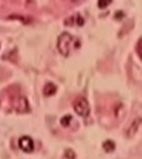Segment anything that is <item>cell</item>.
I'll return each mask as SVG.
<instances>
[{"mask_svg":"<svg viewBox=\"0 0 142 159\" xmlns=\"http://www.w3.org/2000/svg\"><path fill=\"white\" fill-rule=\"evenodd\" d=\"M81 46L80 40L74 37L73 35L63 32L58 36L57 39V49L63 56H69L71 53L76 51L77 49H79Z\"/></svg>","mask_w":142,"mask_h":159,"instance_id":"obj_1","label":"cell"},{"mask_svg":"<svg viewBox=\"0 0 142 159\" xmlns=\"http://www.w3.org/2000/svg\"><path fill=\"white\" fill-rule=\"evenodd\" d=\"M74 111L82 117H87L90 113V105L88 101L83 97H78L73 103Z\"/></svg>","mask_w":142,"mask_h":159,"instance_id":"obj_2","label":"cell"},{"mask_svg":"<svg viewBox=\"0 0 142 159\" xmlns=\"http://www.w3.org/2000/svg\"><path fill=\"white\" fill-rule=\"evenodd\" d=\"M19 147L22 151L26 153H30L34 149V142L31 137L29 136H22L19 139Z\"/></svg>","mask_w":142,"mask_h":159,"instance_id":"obj_3","label":"cell"},{"mask_svg":"<svg viewBox=\"0 0 142 159\" xmlns=\"http://www.w3.org/2000/svg\"><path fill=\"white\" fill-rule=\"evenodd\" d=\"M84 23H85L84 18L81 16L80 13L73 14L70 17H68L67 19L64 20V24L66 26H83Z\"/></svg>","mask_w":142,"mask_h":159,"instance_id":"obj_4","label":"cell"},{"mask_svg":"<svg viewBox=\"0 0 142 159\" xmlns=\"http://www.w3.org/2000/svg\"><path fill=\"white\" fill-rule=\"evenodd\" d=\"M56 91H57L56 85L51 83V82L46 83L44 86V88H43V94L45 95V96H47V97L52 96V95H54L56 93Z\"/></svg>","mask_w":142,"mask_h":159,"instance_id":"obj_5","label":"cell"},{"mask_svg":"<svg viewBox=\"0 0 142 159\" xmlns=\"http://www.w3.org/2000/svg\"><path fill=\"white\" fill-rule=\"evenodd\" d=\"M102 146L106 152H112L114 149H115V143H114L112 140H106V141L103 142Z\"/></svg>","mask_w":142,"mask_h":159,"instance_id":"obj_6","label":"cell"},{"mask_svg":"<svg viewBox=\"0 0 142 159\" xmlns=\"http://www.w3.org/2000/svg\"><path fill=\"white\" fill-rule=\"evenodd\" d=\"M139 125H140V118H136V119L133 121V123L131 124L129 130H128V134H129V135H133V131H132L133 127H134V132H136L137 129H138Z\"/></svg>","mask_w":142,"mask_h":159,"instance_id":"obj_7","label":"cell"},{"mask_svg":"<svg viewBox=\"0 0 142 159\" xmlns=\"http://www.w3.org/2000/svg\"><path fill=\"white\" fill-rule=\"evenodd\" d=\"M71 119H72V116L71 115H65V116H63L61 118V124L64 126V127H67L68 125L70 124V122H71Z\"/></svg>","mask_w":142,"mask_h":159,"instance_id":"obj_8","label":"cell"},{"mask_svg":"<svg viewBox=\"0 0 142 159\" xmlns=\"http://www.w3.org/2000/svg\"><path fill=\"white\" fill-rule=\"evenodd\" d=\"M141 47H142V39L139 38L138 42H137V45H136V51L140 58L142 57V48Z\"/></svg>","mask_w":142,"mask_h":159,"instance_id":"obj_9","label":"cell"},{"mask_svg":"<svg viewBox=\"0 0 142 159\" xmlns=\"http://www.w3.org/2000/svg\"><path fill=\"white\" fill-rule=\"evenodd\" d=\"M110 3H111V1H108V0H101V1L97 2L99 8H106Z\"/></svg>","mask_w":142,"mask_h":159,"instance_id":"obj_10","label":"cell"}]
</instances>
